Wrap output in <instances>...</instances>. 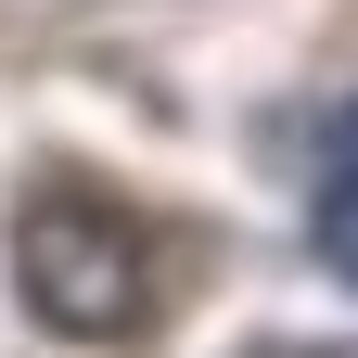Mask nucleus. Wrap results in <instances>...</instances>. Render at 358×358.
Segmentation results:
<instances>
[{
  "instance_id": "nucleus-1",
  "label": "nucleus",
  "mask_w": 358,
  "mask_h": 358,
  "mask_svg": "<svg viewBox=\"0 0 358 358\" xmlns=\"http://www.w3.org/2000/svg\"><path fill=\"white\" fill-rule=\"evenodd\" d=\"M13 294L64 345H128L154 320V231L90 179H52L13 205Z\"/></svg>"
},
{
  "instance_id": "nucleus-2",
  "label": "nucleus",
  "mask_w": 358,
  "mask_h": 358,
  "mask_svg": "<svg viewBox=\"0 0 358 358\" xmlns=\"http://www.w3.org/2000/svg\"><path fill=\"white\" fill-rule=\"evenodd\" d=\"M307 231H358V90H333L320 128H307Z\"/></svg>"
}]
</instances>
